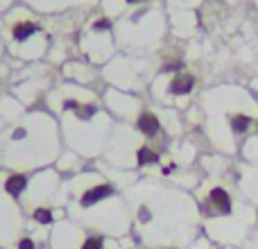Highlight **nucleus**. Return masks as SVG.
<instances>
[{
	"label": "nucleus",
	"mask_w": 258,
	"mask_h": 249,
	"mask_svg": "<svg viewBox=\"0 0 258 249\" xmlns=\"http://www.w3.org/2000/svg\"><path fill=\"white\" fill-rule=\"evenodd\" d=\"M111 193H113L111 186H95V188H91L89 193H84V197H82V204H84V206H93L95 202L109 197Z\"/></svg>",
	"instance_id": "nucleus-1"
},
{
	"label": "nucleus",
	"mask_w": 258,
	"mask_h": 249,
	"mask_svg": "<svg viewBox=\"0 0 258 249\" xmlns=\"http://www.w3.org/2000/svg\"><path fill=\"white\" fill-rule=\"evenodd\" d=\"M138 129H141L143 134H147V136H154V134L159 132V120H156V116L143 113V116L138 118Z\"/></svg>",
	"instance_id": "nucleus-3"
},
{
	"label": "nucleus",
	"mask_w": 258,
	"mask_h": 249,
	"mask_svg": "<svg viewBox=\"0 0 258 249\" xmlns=\"http://www.w3.org/2000/svg\"><path fill=\"white\" fill-rule=\"evenodd\" d=\"M82 249H102V238H89Z\"/></svg>",
	"instance_id": "nucleus-10"
},
{
	"label": "nucleus",
	"mask_w": 258,
	"mask_h": 249,
	"mask_svg": "<svg viewBox=\"0 0 258 249\" xmlns=\"http://www.w3.org/2000/svg\"><path fill=\"white\" fill-rule=\"evenodd\" d=\"M18 249H34V242L25 238V240H21V247H18Z\"/></svg>",
	"instance_id": "nucleus-12"
},
{
	"label": "nucleus",
	"mask_w": 258,
	"mask_h": 249,
	"mask_svg": "<svg viewBox=\"0 0 258 249\" xmlns=\"http://www.w3.org/2000/svg\"><path fill=\"white\" fill-rule=\"evenodd\" d=\"M34 220L36 222H41V224H50L52 222V213H50L48 209H36L34 211Z\"/></svg>",
	"instance_id": "nucleus-9"
},
{
	"label": "nucleus",
	"mask_w": 258,
	"mask_h": 249,
	"mask_svg": "<svg viewBox=\"0 0 258 249\" xmlns=\"http://www.w3.org/2000/svg\"><path fill=\"white\" fill-rule=\"evenodd\" d=\"M23 136H25V132H23V129H18V132L14 134V138H23Z\"/></svg>",
	"instance_id": "nucleus-14"
},
{
	"label": "nucleus",
	"mask_w": 258,
	"mask_h": 249,
	"mask_svg": "<svg viewBox=\"0 0 258 249\" xmlns=\"http://www.w3.org/2000/svg\"><path fill=\"white\" fill-rule=\"evenodd\" d=\"M192 84H195V80H192L190 75H177L172 80V84H170V93L183 95V93H188V91L192 89Z\"/></svg>",
	"instance_id": "nucleus-2"
},
{
	"label": "nucleus",
	"mask_w": 258,
	"mask_h": 249,
	"mask_svg": "<svg viewBox=\"0 0 258 249\" xmlns=\"http://www.w3.org/2000/svg\"><path fill=\"white\" fill-rule=\"evenodd\" d=\"M129 3H138V0H129Z\"/></svg>",
	"instance_id": "nucleus-15"
},
{
	"label": "nucleus",
	"mask_w": 258,
	"mask_h": 249,
	"mask_svg": "<svg viewBox=\"0 0 258 249\" xmlns=\"http://www.w3.org/2000/svg\"><path fill=\"white\" fill-rule=\"evenodd\" d=\"M36 32V25L34 23H21V25L14 27V36H16L18 41H25L30 34H34Z\"/></svg>",
	"instance_id": "nucleus-6"
},
{
	"label": "nucleus",
	"mask_w": 258,
	"mask_h": 249,
	"mask_svg": "<svg viewBox=\"0 0 258 249\" xmlns=\"http://www.w3.org/2000/svg\"><path fill=\"white\" fill-rule=\"evenodd\" d=\"M95 27H98V30H104V27H107V30H109V21H98V25H95Z\"/></svg>",
	"instance_id": "nucleus-13"
},
{
	"label": "nucleus",
	"mask_w": 258,
	"mask_h": 249,
	"mask_svg": "<svg viewBox=\"0 0 258 249\" xmlns=\"http://www.w3.org/2000/svg\"><path fill=\"white\" fill-rule=\"evenodd\" d=\"M25 183H27V179L23 177V174H14V177L7 181V193H12V195H21V193L25 191Z\"/></svg>",
	"instance_id": "nucleus-5"
},
{
	"label": "nucleus",
	"mask_w": 258,
	"mask_h": 249,
	"mask_svg": "<svg viewBox=\"0 0 258 249\" xmlns=\"http://www.w3.org/2000/svg\"><path fill=\"white\" fill-rule=\"evenodd\" d=\"M93 113H95V109H93V107H89V109H82L80 116H82V118H91Z\"/></svg>",
	"instance_id": "nucleus-11"
},
{
	"label": "nucleus",
	"mask_w": 258,
	"mask_h": 249,
	"mask_svg": "<svg viewBox=\"0 0 258 249\" xmlns=\"http://www.w3.org/2000/svg\"><path fill=\"white\" fill-rule=\"evenodd\" d=\"M249 122H251V118L249 116H236L231 120V127H233V132L236 134H242V132H247V127H249Z\"/></svg>",
	"instance_id": "nucleus-8"
},
{
	"label": "nucleus",
	"mask_w": 258,
	"mask_h": 249,
	"mask_svg": "<svg viewBox=\"0 0 258 249\" xmlns=\"http://www.w3.org/2000/svg\"><path fill=\"white\" fill-rule=\"evenodd\" d=\"M211 200H213L215 204L220 206V211H224V213H229V211H231V200H229V193L222 191V188L211 191Z\"/></svg>",
	"instance_id": "nucleus-4"
},
{
	"label": "nucleus",
	"mask_w": 258,
	"mask_h": 249,
	"mask_svg": "<svg viewBox=\"0 0 258 249\" xmlns=\"http://www.w3.org/2000/svg\"><path fill=\"white\" fill-rule=\"evenodd\" d=\"M159 161V156H156V152H152L150 147H141L138 150V163L145 165V163H156Z\"/></svg>",
	"instance_id": "nucleus-7"
}]
</instances>
